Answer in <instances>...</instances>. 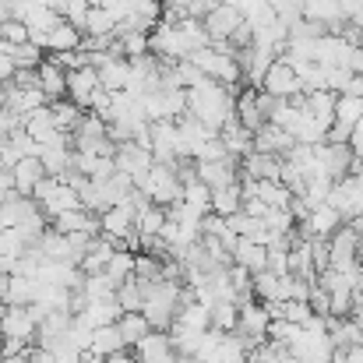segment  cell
<instances>
[{
    "label": "cell",
    "instance_id": "obj_18",
    "mask_svg": "<svg viewBox=\"0 0 363 363\" xmlns=\"http://www.w3.org/2000/svg\"><path fill=\"white\" fill-rule=\"evenodd\" d=\"M43 106H50V99H46L43 89H14V85H7L4 110H11V113H18V117L25 121L28 113H35V110H43Z\"/></svg>",
    "mask_w": 363,
    "mask_h": 363
},
{
    "label": "cell",
    "instance_id": "obj_52",
    "mask_svg": "<svg viewBox=\"0 0 363 363\" xmlns=\"http://www.w3.org/2000/svg\"><path fill=\"white\" fill-rule=\"evenodd\" d=\"M4 99H7V85H0V106H4Z\"/></svg>",
    "mask_w": 363,
    "mask_h": 363
},
{
    "label": "cell",
    "instance_id": "obj_13",
    "mask_svg": "<svg viewBox=\"0 0 363 363\" xmlns=\"http://www.w3.org/2000/svg\"><path fill=\"white\" fill-rule=\"evenodd\" d=\"M293 148H296L293 134L282 130L279 123H264V127L254 134V152H264V155H279V159H286Z\"/></svg>",
    "mask_w": 363,
    "mask_h": 363
},
{
    "label": "cell",
    "instance_id": "obj_47",
    "mask_svg": "<svg viewBox=\"0 0 363 363\" xmlns=\"http://www.w3.org/2000/svg\"><path fill=\"white\" fill-rule=\"evenodd\" d=\"M103 363H141V360H138L134 353H127V350H123V353H117V357H110V360H103Z\"/></svg>",
    "mask_w": 363,
    "mask_h": 363
},
{
    "label": "cell",
    "instance_id": "obj_12",
    "mask_svg": "<svg viewBox=\"0 0 363 363\" xmlns=\"http://www.w3.org/2000/svg\"><path fill=\"white\" fill-rule=\"evenodd\" d=\"M177 130H180V148H184V159H198V155H201V148H205L212 138H219L216 130H208L205 123L194 121L191 113L177 121Z\"/></svg>",
    "mask_w": 363,
    "mask_h": 363
},
{
    "label": "cell",
    "instance_id": "obj_35",
    "mask_svg": "<svg viewBox=\"0 0 363 363\" xmlns=\"http://www.w3.org/2000/svg\"><path fill=\"white\" fill-rule=\"evenodd\" d=\"M117 325H121V335L127 346H138V342H145V339L152 335V325H148L145 314H123Z\"/></svg>",
    "mask_w": 363,
    "mask_h": 363
},
{
    "label": "cell",
    "instance_id": "obj_45",
    "mask_svg": "<svg viewBox=\"0 0 363 363\" xmlns=\"http://www.w3.org/2000/svg\"><path fill=\"white\" fill-rule=\"evenodd\" d=\"M339 7H342V14H346V25H350V18L363 11V0H339Z\"/></svg>",
    "mask_w": 363,
    "mask_h": 363
},
{
    "label": "cell",
    "instance_id": "obj_1",
    "mask_svg": "<svg viewBox=\"0 0 363 363\" xmlns=\"http://www.w3.org/2000/svg\"><path fill=\"white\" fill-rule=\"evenodd\" d=\"M187 113H191L194 121H201L208 130L219 134L230 121H237V96H233L226 85L205 78L201 85L187 89Z\"/></svg>",
    "mask_w": 363,
    "mask_h": 363
},
{
    "label": "cell",
    "instance_id": "obj_22",
    "mask_svg": "<svg viewBox=\"0 0 363 363\" xmlns=\"http://www.w3.org/2000/svg\"><path fill=\"white\" fill-rule=\"evenodd\" d=\"M11 173H14V191H18L21 198H32V191H35L39 180L46 177V166H43L35 155H28V159H21Z\"/></svg>",
    "mask_w": 363,
    "mask_h": 363
},
{
    "label": "cell",
    "instance_id": "obj_50",
    "mask_svg": "<svg viewBox=\"0 0 363 363\" xmlns=\"http://www.w3.org/2000/svg\"><path fill=\"white\" fill-rule=\"evenodd\" d=\"M173 363H201V360H194V357H180V353H177V360Z\"/></svg>",
    "mask_w": 363,
    "mask_h": 363
},
{
    "label": "cell",
    "instance_id": "obj_54",
    "mask_svg": "<svg viewBox=\"0 0 363 363\" xmlns=\"http://www.w3.org/2000/svg\"><path fill=\"white\" fill-rule=\"evenodd\" d=\"M293 363H300V360H293Z\"/></svg>",
    "mask_w": 363,
    "mask_h": 363
},
{
    "label": "cell",
    "instance_id": "obj_44",
    "mask_svg": "<svg viewBox=\"0 0 363 363\" xmlns=\"http://www.w3.org/2000/svg\"><path fill=\"white\" fill-rule=\"evenodd\" d=\"M350 152H353L357 159H363V121L350 130Z\"/></svg>",
    "mask_w": 363,
    "mask_h": 363
},
{
    "label": "cell",
    "instance_id": "obj_32",
    "mask_svg": "<svg viewBox=\"0 0 363 363\" xmlns=\"http://www.w3.org/2000/svg\"><path fill=\"white\" fill-rule=\"evenodd\" d=\"M117 282L106 275V272H99V275H85V286H82V293L89 296V303H103V300H117Z\"/></svg>",
    "mask_w": 363,
    "mask_h": 363
},
{
    "label": "cell",
    "instance_id": "obj_21",
    "mask_svg": "<svg viewBox=\"0 0 363 363\" xmlns=\"http://www.w3.org/2000/svg\"><path fill=\"white\" fill-rule=\"evenodd\" d=\"M39 89L46 92V99H50V103L67 99V71H64L53 57H46V60L39 64Z\"/></svg>",
    "mask_w": 363,
    "mask_h": 363
},
{
    "label": "cell",
    "instance_id": "obj_4",
    "mask_svg": "<svg viewBox=\"0 0 363 363\" xmlns=\"http://www.w3.org/2000/svg\"><path fill=\"white\" fill-rule=\"evenodd\" d=\"M191 64H198V71H201L208 82H219V85H226V89H233V85L243 82L240 53H226V50L208 46V50H198V53L191 57Z\"/></svg>",
    "mask_w": 363,
    "mask_h": 363
},
{
    "label": "cell",
    "instance_id": "obj_30",
    "mask_svg": "<svg viewBox=\"0 0 363 363\" xmlns=\"http://www.w3.org/2000/svg\"><path fill=\"white\" fill-rule=\"evenodd\" d=\"M148 286H152V282H141V279H127L121 289H117V300H121L123 314H141V311H145V300H148Z\"/></svg>",
    "mask_w": 363,
    "mask_h": 363
},
{
    "label": "cell",
    "instance_id": "obj_28",
    "mask_svg": "<svg viewBox=\"0 0 363 363\" xmlns=\"http://www.w3.org/2000/svg\"><path fill=\"white\" fill-rule=\"evenodd\" d=\"M127 85H130V60H110L106 67H99V89H106V92H127Z\"/></svg>",
    "mask_w": 363,
    "mask_h": 363
},
{
    "label": "cell",
    "instance_id": "obj_8",
    "mask_svg": "<svg viewBox=\"0 0 363 363\" xmlns=\"http://www.w3.org/2000/svg\"><path fill=\"white\" fill-rule=\"evenodd\" d=\"M268 328H272V311H268L261 300H250V303H243L237 332H240L243 339L250 342V350H254V346H261V342L268 339Z\"/></svg>",
    "mask_w": 363,
    "mask_h": 363
},
{
    "label": "cell",
    "instance_id": "obj_34",
    "mask_svg": "<svg viewBox=\"0 0 363 363\" xmlns=\"http://www.w3.org/2000/svg\"><path fill=\"white\" fill-rule=\"evenodd\" d=\"M363 121V99L360 96H339L335 99V127L353 130Z\"/></svg>",
    "mask_w": 363,
    "mask_h": 363
},
{
    "label": "cell",
    "instance_id": "obj_43",
    "mask_svg": "<svg viewBox=\"0 0 363 363\" xmlns=\"http://www.w3.org/2000/svg\"><path fill=\"white\" fill-rule=\"evenodd\" d=\"M14 60H11V50L0 43V85H11V78H14Z\"/></svg>",
    "mask_w": 363,
    "mask_h": 363
},
{
    "label": "cell",
    "instance_id": "obj_14",
    "mask_svg": "<svg viewBox=\"0 0 363 363\" xmlns=\"http://www.w3.org/2000/svg\"><path fill=\"white\" fill-rule=\"evenodd\" d=\"M342 226H346V223H342V216H339L332 205H318V208L311 212V219L303 223V233H307V240H332Z\"/></svg>",
    "mask_w": 363,
    "mask_h": 363
},
{
    "label": "cell",
    "instance_id": "obj_27",
    "mask_svg": "<svg viewBox=\"0 0 363 363\" xmlns=\"http://www.w3.org/2000/svg\"><path fill=\"white\" fill-rule=\"evenodd\" d=\"M237 212H243V184H230V187L212 191V216L233 219Z\"/></svg>",
    "mask_w": 363,
    "mask_h": 363
},
{
    "label": "cell",
    "instance_id": "obj_17",
    "mask_svg": "<svg viewBox=\"0 0 363 363\" xmlns=\"http://www.w3.org/2000/svg\"><path fill=\"white\" fill-rule=\"evenodd\" d=\"M96 89H99V71L82 67V71H71V74H67V99L78 103L85 113H89V103H92Z\"/></svg>",
    "mask_w": 363,
    "mask_h": 363
},
{
    "label": "cell",
    "instance_id": "obj_9",
    "mask_svg": "<svg viewBox=\"0 0 363 363\" xmlns=\"http://www.w3.org/2000/svg\"><path fill=\"white\" fill-rule=\"evenodd\" d=\"M152 166H155L152 148H145V145H138V141H123L121 148H117V169L127 173L134 184H138V180H145Z\"/></svg>",
    "mask_w": 363,
    "mask_h": 363
},
{
    "label": "cell",
    "instance_id": "obj_23",
    "mask_svg": "<svg viewBox=\"0 0 363 363\" xmlns=\"http://www.w3.org/2000/svg\"><path fill=\"white\" fill-rule=\"evenodd\" d=\"M219 138H223V145H226V152L233 159H247L254 152V130H247L240 121H230L219 130Z\"/></svg>",
    "mask_w": 363,
    "mask_h": 363
},
{
    "label": "cell",
    "instance_id": "obj_29",
    "mask_svg": "<svg viewBox=\"0 0 363 363\" xmlns=\"http://www.w3.org/2000/svg\"><path fill=\"white\" fill-rule=\"evenodd\" d=\"M166 223H169L166 208H159V205H152V201H145V205L138 208V233H141V240H152V237H159Z\"/></svg>",
    "mask_w": 363,
    "mask_h": 363
},
{
    "label": "cell",
    "instance_id": "obj_16",
    "mask_svg": "<svg viewBox=\"0 0 363 363\" xmlns=\"http://www.w3.org/2000/svg\"><path fill=\"white\" fill-rule=\"evenodd\" d=\"M134 357L141 363H173L177 360V346H173L169 332H152L145 342L134 346Z\"/></svg>",
    "mask_w": 363,
    "mask_h": 363
},
{
    "label": "cell",
    "instance_id": "obj_37",
    "mask_svg": "<svg viewBox=\"0 0 363 363\" xmlns=\"http://www.w3.org/2000/svg\"><path fill=\"white\" fill-rule=\"evenodd\" d=\"M237 325H240V303H216L212 307V328L216 332L230 335V332H237Z\"/></svg>",
    "mask_w": 363,
    "mask_h": 363
},
{
    "label": "cell",
    "instance_id": "obj_49",
    "mask_svg": "<svg viewBox=\"0 0 363 363\" xmlns=\"http://www.w3.org/2000/svg\"><path fill=\"white\" fill-rule=\"evenodd\" d=\"M357 296H363V264H360V275H357Z\"/></svg>",
    "mask_w": 363,
    "mask_h": 363
},
{
    "label": "cell",
    "instance_id": "obj_36",
    "mask_svg": "<svg viewBox=\"0 0 363 363\" xmlns=\"http://www.w3.org/2000/svg\"><path fill=\"white\" fill-rule=\"evenodd\" d=\"M117 18L106 11V7H92L89 11V21H85V35H117Z\"/></svg>",
    "mask_w": 363,
    "mask_h": 363
},
{
    "label": "cell",
    "instance_id": "obj_39",
    "mask_svg": "<svg viewBox=\"0 0 363 363\" xmlns=\"http://www.w3.org/2000/svg\"><path fill=\"white\" fill-rule=\"evenodd\" d=\"M134 257H138V254H130V250H117V254H113L106 275H110L117 286H123L127 279H134Z\"/></svg>",
    "mask_w": 363,
    "mask_h": 363
},
{
    "label": "cell",
    "instance_id": "obj_40",
    "mask_svg": "<svg viewBox=\"0 0 363 363\" xmlns=\"http://www.w3.org/2000/svg\"><path fill=\"white\" fill-rule=\"evenodd\" d=\"M0 43L4 46H25V43H32V32L21 18H11V21L0 25Z\"/></svg>",
    "mask_w": 363,
    "mask_h": 363
},
{
    "label": "cell",
    "instance_id": "obj_10",
    "mask_svg": "<svg viewBox=\"0 0 363 363\" xmlns=\"http://www.w3.org/2000/svg\"><path fill=\"white\" fill-rule=\"evenodd\" d=\"M303 21L318 25L321 32L339 35L342 25H346V14H342L339 0H303Z\"/></svg>",
    "mask_w": 363,
    "mask_h": 363
},
{
    "label": "cell",
    "instance_id": "obj_42",
    "mask_svg": "<svg viewBox=\"0 0 363 363\" xmlns=\"http://www.w3.org/2000/svg\"><path fill=\"white\" fill-rule=\"evenodd\" d=\"M11 198H18V191H14V173L0 166V208H4Z\"/></svg>",
    "mask_w": 363,
    "mask_h": 363
},
{
    "label": "cell",
    "instance_id": "obj_3",
    "mask_svg": "<svg viewBox=\"0 0 363 363\" xmlns=\"http://www.w3.org/2000/svg\"><path fill=\"white\" fill-rule=\"evenodd\" d=\"M134 191H141L159 208H169V205L184 201V180H180V173L173 166H162V162H155L148 169V177L134 184Z\"/></svg>",
    "mask_w": 363,
    "mask_h": 363
},
{
    "label": "cell",
    "instance_id": "obj_38",
    "mask_svg": "<svg viewBox=\"0 0 363 363\" xmlns=\"http://www.w3.org/2000/svg\"><path fill=\"white\" fill-rule=\"evenodd\" d=\"M7 50H11V60H14V67H18V71H39V64L46 60V57H43V50H39L35 43L7 46Z\"/></svg>",
    "mask_w": 363,
    "mask_h": 363
},
{
    "label": "cell",
    "instance_id": "obj_46",
    "mask_svg": "<svg viewBox=\"0 0 363 363\" xmlns=\"http://www.w3.org/2000/svg\"><path fill=\"white\" fill-rule=\"evenodd\" d=\"M342 96H360L363 99V74H353V78H350V85H346Z\"/></svg>",
    "mask_w": 363,
    "mask_h": 363
},
{
    "label": "cell",
    "instance_id": "obj_2",
    "mask_svg": "<svg viewBox=\"0 0 363 363\" xmlns=\"http://www.w3.org/2000/svg\"><path fill=\"white\" fill-rule=\"evenodd\" d=\"M339 346L328 335V318H311L307 325H300L296 339L289 342V357L300 363H335Z\"/></svg>",
    "mask_w": 363,
    "mask_h": 363
},
{
    "label": "cell",
    "instance_id": "obj_26",
    "mask_svg": "<svg viewBox=\"0 0 363 363\" xmlns=\"http://www.w3.org/2000/svg\"><path fill=\"white\" fill-rule=\"evenodd\" d=\"M39 208H43V212H46V219L53 223L57 216H64V212H74V208H82V194H78V191H74L71 184H64V180H60V187L53 191V198H50V201H43Z\"/></svg>",
    "mask_w": 363,
    "mask_h": 363
},
{
    "label": "cell",
    "instance_id": "obj_15",
    "mask_svg": "<svg viewBox=\"0 0 363 363\" xmlns=\"http://www.w3.org/2000/svg\"><path fill=\"white\" fill-rule=\"evenodd\" d=\"M237 121L247 127V130H261L264 123H268V113H264V106H261V89H243L237 92Z\"/></svg>",
    "mask_w": 363,
    "mask_h": 363
},
{
    "label": "cell",
    "instance_id": "obj_19",
    "mask_svg": "<svg viewBox=\"0 0 363 363\" xmlns=\"http://www.w3.org/2000/svg\"><path fill=\"white\" fill-rule=\"evenodd\" d=\"M50 226H53L57 233H64V237H71V233H89V237H99V233H103L99 216H92V212H85V208L64 212V216H57Z\"/></svg>",
    "mask_w": 363,
    "mask_h": 363
},
{
    "label": "cell",
    "instance_id": "obj_24",
    "mask_svg": "<svg viewBox=\"0 0 363 363\" xmlns=\"http://www.w3.org/2000/svg\"><path fill=\"white\" fill-rule=\"evenodd\" d=\"M127 350V342H123L121 335V325H106V328H96L92 332V350L89 353H96L99 360H110V357H117Z\"/></svg>",
    "mask_w": 363,
    "mask_h": 363
},
{
    "label": "cell",
    "instance_id": "obj_53",
    "mask_svg": "<svg viewBox=\"0 0 363 363\" xmlns=\"http://www.w3.org/2000/svg\"><path fill=\"white\" fill-rule=\"evenodd\" d=\"M296 4H303V0H296Z\"/></svg>",
    "mask_w": 363,
    "mask_h": 363
},
{
    "label": "cell",
    "instance_id": "obj_11",
    "mask_svg": "<svg viewBox=\"0 0 363 363\" xmlns=\"http://www.w3.org/2000/svg\"><path fill=\"white\" fill-rule=\"evenodd\" d=\"M240 25H243V14L233 4H219V7H212V11L205 14V28H208L212 43H230Z\"/></svg>",
    "mask_w": 363,
    "mask_h": 363
},
{
    "label": "cell",
    "instance_id": "obj_41",
    "mask_svg": "<svg viewBox=\"0 0 363 363\" xmlns=\"http://www.w3.org/2000/svg\"><path fill=\"white\" fill-rule=\"evenodd\" d=\"M268 272L289 275V247H268Z\"/></svg>",
    "mask_w": 363,
    "mask_h": 363
},
{
    "label": "cell",
    "instance_id": "obj_7",
    "mask_svg": "<svg viewBox=\"0 0 363 363\" xmlns=\"http://www.w3.org/2000/svg\"><path fill=\"white\" fill-rule=\"evenodd\" d=\"M261 92H268L272 99H300V96H303V85H300V78H296L289 57H279V60L268 67V74H264V82H261Z\"/></svg>",
    "mask_w": 363,
    "mask_h": 363
},
{
    "label": "cell",
    "instance_id": "obj_31",
    "mask_svg": "<svg viewBox=\"0 0 363 363\" xmlns=\"http://www.w3.org/2000/svg\"><path fill=\"white\" fill-rule=\"evenodd\" d=\"M184 205H191V208L201 212V216H212V187H208L201 177L184 180Z\"/></svg>",
    "mask_w": 363,
    "mask_h": 363
},
{
    "label": "cell",
    "instance_id": "obj_5",
    "mask_svg": "<svg viewBox=\"0 0 363 363\" xmlns=\"http://www.w3.org/2000/svg\"><path fill=\"white\" fill-rule=\"evenodd\" d=\"M43 318H46V311H43L39 303H32V307H7L0 328H4L7 339H18V342L35 346V339H39V321H43Z\"/></svg>",
    "mask_w": 363,
    "mask_h": 363
},
{
    "label": "cell",
    "instance_id": "obj_48",
    "mask_svg": "<svg viewBox=\"0 0 363 363\" xmlns=\"http://www.w3.org/2000/svg\"><path fill=\"white\" fill-rule=\"evenodd\" d=\"M11 18H14V7H11L7 0H0V25H4V21H11Z\"/></svg>",
    "mask_w": 363,
    "mask_h": 363
},
{
    "label": "cell",
    "instance_id": "obj_51",
    "mask_svg": "<svg viewBox=\"0 0 363 363\" xmlns=\"http://www.w3.org/2000/svg\"><path fill=\"white\" fill-rule=\"evenodd\" d=\"M89 4H92V7H110L113 0H89Z\"/></svg>",
    "mask_w": 363,
    "mask_h": 363
},
{
    "label": "cell",
    "instance_id": "obj_6",
    "mask_svg": "<svg viewBox=\"0 0 363 363\" xmlns=\"http://www.w3.org/2000/svg\"><path fill=\"white\" fill-rule=\"evenodd\" d=\"M328 205L342 216L346 226L363 219V177H342V180H335Z\"/></svg>",
    "mask_w": 363,
    "mask_h": 363
},
{
    "label": "cell",
    "instance_id": "obj_20",
    "mask_svg": "<svg viewBox=\"0 0 363 363\" xmlns=\"http://www.w3.org/2000/svg\"><path fill=\"white\" fill-rule=\"evenodd\" d=\"M117 250H121V243L99 233V237L92 240V247L85 250V257H82V272H85V275H99V272H106Z\"/></svg>",
    "mask_w": 363,
    "mask_h": 363
},
{
    "label": "cell",
    "instance_id": "obj_25",
    "mask_svg": "<svg viewBox=\"0 0 363 363\" xmlns=\"http://www.w3.org/2000/svg\"><path fill=\"white\" fill-rule=\"evenodd\" d=\"M233 264L247 268L250 275L268 272V247H261V243H254V240H240L237 250H233Z\"/></svg>",
    "mask_w": 363,
    "mask_h": 363
},
{
    "label": "cell",
    "instance_id": "obj_33",
    "mask_svg": "<svg viewBox=\"0 0 363 363\" xmlns=\"http://www.w3.org/2000/svg\"><path fill=\"white\" fill-rule=\"evenodd\" d=\"M50 110H53V121H57V127L64 134H74L82 117H85V110L78 103H71V99H57V103H50Z\"/></svg>",
    "mask_w": 363,
    "mask_h": 363
}]
</instances>
